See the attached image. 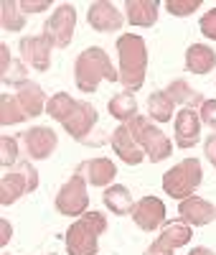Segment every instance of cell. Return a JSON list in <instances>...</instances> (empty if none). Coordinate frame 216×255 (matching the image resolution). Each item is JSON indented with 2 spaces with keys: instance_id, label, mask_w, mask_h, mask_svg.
<instances>
[{
  "instance_id": "4316f807",
  "label": "cell",
  "mask_w": 216,
  "mask_h": 255,
  "mask_svg": "<svg viewBox=\"0 0 216 255\" xmlns=\"http://www.w3.org/2000/svg\"><path fill=\"white\" fill-rule=\"evenodd\" d=\"M23 120H28V115L18 105L15 95H3V97H0V125L8 128V125H18Z\"/></svg>"
},
{
  "instance_id": "d6986e66",
  "label": "cell",
  "mask_w": 216,
  "mask_h": 255,
  "mask_svg": "<svg viewBox=\"0 0 216 255\" xmlns=\"http://www.w3.org/2000/svg\"><path fill=\"white\" fill-rule=\"evenodd\" d=\"M158 0H127L125 3V18L130 26L150 28L158 20Z\"/></svg>"
},
{
  "instance_id": "8fae6325",
  "label": "cell",
  "mask_w": 216,
  "mask_h": 255,
  "mask_svg": "<svg viewBox=\"0 0 216 255\" xmlns=\"http://www.w3.org/2000/svg\"><path fill=\"white\" fill-rule=\"evenodd\" d=\"M51 41L46 36H23L20 38V59L36 72H49L51 67Z\"/></svg>"
},
{
  "instance_id": "7c38bea8",
  "label": "cell",
  "mask_w": 216,
  "mask_h": 255,
  "mask_svg": "<svg viewBox=\"0 0 216 255\" xmlns=\"http://www.w3.org/2000/svg\"><path fill=\"white\" fill-rule=\"evenodd\" d=\"M23 145H26V153L31 161H46L59 145V138L51 128L46 125H36L31 130L23 133Z\"/></svg>"
},
{
  "instance_id": "5bb4252c",
  "label": "cell",
  "mask_w": 216,
  "mask_h": 255,
  "mask_svg": "<svg viewBox=\"0 0 216 255\" xmlns=\"http://www.w3.org/2000/svg\"><path fill=\"white\" fill-rule=\"evenodd\" d=\"M110 145H112V151L117 153V158L127 166H138L143 163L145 158V151L138 145V140L133 138V133H130V128L127 125H117L112 135H110Z\"/></svg>"
},
{
  "instance_id": "9c48e42d",
  "label": "cell",
  "mask_w": 216,
  "mask_h": 255,
  "mask_svg": "<svg viewBox=\"0 0 216 255\" xmlns=\"http://www.w3.org/2000/svg\"><path fill=\"white\" fill-rule=\"evenodd\" d=\"M74 28H76V10H74V5L72 3H61L51 13V18L46 20V26H43V36L51 41V46L67 49L72 44Z\"/></svg>"
},
{
  "instance_id": "f35d334b",
  "label": "cell",
  "mask_w": 216,
  "mask_h": 255,
  "mask_svg": "<svg viewBox=\"0 0 216 255\" xmlns=\"http://www.w3.org/2000/svg\"><path fill=\"white\" fill-rule=\"evenodd\" d=\"M3 255H8V253H3Z\"/></svg>"
},
{
  "instance_id": "5b68a950",
  "label": "cell",
  "mask_w": 216,
  "mask_h": 255,
  "mask_svg": "<svg viewBox=\"0 0 216 255\" xmlns=\"http://www.w3.org/2000/svg\"><path fill=\"white\" fill-rule=\"evenodd\" d=\"M204 181V171H201V161L199 158H183L181 163H176L173 168H168L163 176V191L173 199H188L193 197V191L199 189V184Z\"/></svg>"
},
{
  "instance_id": "ab89813d",
  "label": "cell",
  "mask_w": 216,
  "mask_h": 255,
  "mask_svg": "<svg viewBox=\"0 0 216 255\" xmlns=\"http://www.w3.org/2000/svg\"><path fill=\"white\" fill-rule=\"evenodd\" d=\"M51 255H54V253H51Z\"/></svg>"
},
{
  "instance_id": "83f0119b",
  "label": "cell",
  "mask_w": 216,
  "mask_h": 255,
  "mask_svg": "<svg viewBox=\"0 0 216 255\" xmlns=\"http://www.w3.org/2000/svg\"><path fill=\"white\" fill-rule=\"evenodd\" d=\"M76 102H79V100H74V97L67 95V92H56V95L49 100V105H46V115L54 118V120H59V123H64V120L69 118V113L76 108Z\"/></svg>"
},
{
  "instance_id": "9a60e30c",
  "label": "cell",
  "mask_w": 216,
  "mask_h": 255,
  "mask_svg": "<svg viewBox=\"0 0 216 255\" xmlns=\"http://www.w3.org/2000/svg\"><path fill=\"white\" fill-rule=\"evenodd\" d=\"M86 20H89V26L99 33H110V31H120L125 18L122 13L112 5L107 3V0H99V3H92L89 10H86Z\"/></svg>"
},
{
  "instance_id": "ac0fdd59",
  "label": "cell",
  "mask_w": 216,
  "mask_h": 255,
  "mask_svg": "<svg viewBox=\"0 0 216 255\" xmlns=\"http://www.w3.org/2000/svg\"><path fill=\"white\" fill-rule=\"evenodd\" d=\"M76 174H81L92 186H110L117 176V166L110 158H89L76 166Z\"/></svg>"
},
{
  "instance_id": "ffe728a7",
  "label": "cell",
  "mask_w": 216,
  "mask_h": 255,
  "mask_svg": "<svg viewBox=\"0 0 216 255\" xmlns=\"http://www.w3.org/2000/svg\"><path fill=\"white\" fill-rule=\"evenodd\" d=\"M15 100H18L20 108H23V113L28 115V120L31 118H38L43 110H46V105H49L46 95H43V90L38 87L36 82L18 84V87H15Z\"/></svg>"
},
{
  "instance_id": "836d02e7",
  "label": "cell",
  "mask_w": 216,
  "mask_h": 255,
  "mask_svg": "<svg viewBox=\"0 0 216 255\" xmlns=\"http://www.w3.org/2000/svg\"><path fill=\"white\" fill-rule=\"evenodd\" d=\"M18 8L26 13H41V10H49L51 3L49 0H18Z\"/></svg>"
},
{
  "instance_id": "1f68e13d",
  "label": "cell",
  "mask_w": 216,
  "mask_h": 255,
  "mask_svg": "<svg viewBox=\"0 0 216 255\" xmlns=\"http://www.w3.org/2000/svg\"><path fill=\"white\" fill-rule=\"evenodd\" d=\"M199 115H201V123H204V125H209L211 130L216 133V100H206V102L201 105Z\"/></svg>"
},
{
  "instance_id": "4fadbf2b",
  "label": "cell",
  "mask_w": 216,
  "mask_h": 255,
  "mask_svg": "<svg viewBox=\"0 0 216 255\" xmlns=\"http://www.w3.org/2000/svg\"><path fill=\"white\" fill-rule=\"evenodd\" d=\"M130 217H133V222L140 230L153 232L160 225H165V204L158 197H143L140 202H135L133 212H130Z\"/></svg>"
},
{
  "instance_id": "44dd1931",
  "label": "cell",
  "mask_w": 216,
  "mask_h": 255,
  "mask_svg": "<svg viewBox=\"0 0 216 255\" xmlns=\"http://www.w3.org/2000/svg\"><path fill=\"white\" fill-rule=\"evenodd\" d=\"M216 67V51L204 44H191L186 51V69L191 74H209Z\"/></svg>"
},
{
  "instance_id": "f546056e",
  "label": "cell",
  "mask_w": 216,
  "mask_h": 255,
  "mask_svg": "<svg viewBox=\"0 0 216 255\" xmlns=\"http://www.w3.org/2000/svg\"><path fill=\"white\" fill-rule=\"evenodd\" d=\"M18 161V140L3 135L0 138V163L3 166H13Z\"/></svg>"
},
{
  "instance_id": "484cf974",
  "label": "cell",
  "mask_w": 216,
  "mask_h": 255,
  "mask_svg": "<svg viewBox=\"0 0 216 255\" xmlns=\"http://www.w3.org/2000/svg\"><path fill=\"white\" fill-rule=\"evenodd\" d=\"M0 26H3V31H10V33L26 28V15L18 8V3H13V0L0 3Z\"/></svg>"
},
{
  "instance_id": "e575fe53",
  "label": "cell",
  "mask_w": 216,
  "mask_h": 255,
  "mask_svg": "<svg viewBox=\"0 0 216 255\" xmlns=\"http://www.w3.org/2000/svg\"><path fill=\"white\" fill-rule=\"evenodd\" d=\"M204 151H206V158L211 161V166L216 168V133H211L204 143Z\"/></svg>"
},
{
  "instance_id": "52a82bcc",
  "label": "cell",
  "mask_w": 216,
  "mask_h": 255,
  "mask_svg": "<svg viewBox=\"0 0 216 255\" xmlns=\"http://www.w3.org/2000/svg\"><path fill=\"white\" fill-rule=\"evenodd\" d=\"M36 186H38V171L28 161H20L0 179V204L3 207L13 204L15 199H20L23 194L33 191Z\"/></svg>"
},
{
  "instance_id": "6da1fadb",
  "label": "cell",
  "mask_w": 216,
  "mask_h": 255,
  "mask_svg": "<svg viewBox=\"0 0 216 255\" xmlns=\"http://www.w3.org/2000/svg\"><path fill=\"white\" fill-rule=\"evenodd\" d=\"M117 56H120V82L125 92H138L147 72V46L143 36L122 33L117 38Z\"/></svg>"
},
{
  "instance_id": "7402d4cb",
  "label": "cell",
  "mask_w": 216,
  "mask_h": 255,
  "mask_svg": "<svg viewBox=\"0 0 216 255\" xmlns=\"http://www.w3.org/2000/svg\"><path fill=\"white\" fill-rule=\"evenodd\" d=\"M104 207L112 212V215H130L135 207L133 202V194H130V189L122 186V184H112V186H107L104 189Z\"/></svg>"
},
{
  "instance_id": "d6a6232c",
  "label": "cell",
  "mask_w": 216,
  "mask_h": 255,
  "mask_svg": "<svg viewBox=\"0 0 216 255\" xmlns=\"http://www.w3.org/2000/svg\"><path fill=\"white\" fill-rule=\"evenodd\" d=\"M201 33L211 41H216V8L206 10L204 18H201Z\"/></svg>"
},
{
  "instance_id": "d4e9b609",
  "label": "cell",
  "mask_w": 216,
  "mask_h": 255,
  "mask_svg": "<svg viewBox=\"0 0 216 255\" xmlns=\"http://www.w3.org/2000/svg\"><path fill=\"white\" fill-rule=\"evenodd\" d=\"M173 100L165 95V90H158L147 97V118L153 123H168L173 118Z\"/></svg>"
},
{
  "instance_id": "603a6c76",
  "label": "cell",
  "mask_w": 216,
  "mask_h": 255,
  "mask_svg": "<svg viewBox=\"0 0 216 255\" xmlns=\"http://www.w3.org/2000/svg\"><path fill=\"white\" fill-rule=\"evenodd\" d=\"M165 95L173 100V105H183V108H191V110L196 108V105H204L206 102L204 95L193 90L186 79H173L168 87H165Z\"/></svg>"
},
{
  "instance_id": "2e32d148",
  "label": "cell",
  "mask_w": 216,
  "mask_h": 255,
  "mask_svg": "<svg viewBox=\"0 0 216 255\" xmlns=\"http://www.w3.org/2000/svg\"><path fill=\"white\" fill-rule=\"evenodd\" d=\"M178 220L193 227H204L216 220V204L201 199V197H188L178 204Z\"/></svg>"
},
{
  "instance_id": "e0dca14e",
  "label": "cell",
  "mask_w": 216,
  "mask_h": 255,
  "mask_svg": "<svg viewBox=\"0 0 216 255\" xmlns=\"http://www.w3.org/2000/svg\"><path fill=\"white\" fill-rule=\"evenodd\" d=\"M201 138V115L191 108H183L176 115V143L181 148H193Z\"/></svg>"
},
{
  "instance_id": "d590c367",
  "label": "cell",
  "mask_w": 216,
  "mask_h": 255,
  "mask_svg": "<svg viewBox=\"0 0 216 255\" xmlns=\"http://www.w3.org/2000/svg\"><path fill=\"white\" fill-rule=\"evenodd\" d=\"M10 64H13V59H10V49H8V44H0V74H5Z\"/></svg>"
},
{
  "instance_id": "cb8c5ba5",
  "label": "cell",
  "mask_w": 216,
  "mask_h": 255,
  "mask_svg": "<svg viewBox=\"0 0 216 255\" xmlns=\"http://www.w3.org/2000/svg\"><path fill=\"white\" fill-rule=\"evenodd\" d=\"M107 113H110L115 120H120V125L138 118V100H135V95L133 92H117L110 102H107Z\"/></svg>"
},
{
  "instance_id": "8992f818",
  "label": "cell",
  "mask_w": 216,
  "mask_h": 255,
  "mask_svg": "<svg viewBox=\"0 0 216 255\" xmlns=\"http://www.w3.org/2000/svg\"><path fill=\"white\" fill-rule=\"evenodd\" d=\"M61 125L67 128V133L74 140H79L84 145H104L107 140H110L107 135H102V138L92 135L94 128H97V108L89 105V102H76V108L69 113V118Z\"/></svg>"
},
{
  "instance_id": "8d00e7d4",
  "label": "cell",
  "mask_w": 216,
  "mask_h": 255,
  "mask_svg": "<svg viewBox=\"0 0 216 255\" xmlns=\"http://www.w3.org/2000/svg\"><path fill=\"white\" fill-rule=\"evenodd\" d=\"M10 238H13L10 222H8V220H0V248H5V245L10 243Z\"/></svg>"
},
{
  "instance_id": "3957f363",
  "label": "cell",
  "mask_w": 216,
  "mask_h": 255,
  "mask_svg": "<svg viewBox=\"0 0 216 255\" xmlns=\"http://www.w3.org/2000/svg\"><path fill=\"white\" fill-rule=\"evenodd\" d=\"M107 230V217L102 212H84L67 230V253L69 255H97L99 235Z\"/></svg>"
},
{
  "instance_id": "74e56055",
  "label": "cell",
  "mask_w": 216,
  "mask_h": 255,
  "mask_svg": "<svg viewBox=\"0 0 216 255\" xmlns=\"http://www.w3.org/2000/svg\"><path fill=\"white\" fill-rule=\"evenodd\" d=\"M188 255H216L214 250H209V248H193Z\"/></svg>"
},
{
  "instance_id": "ba28073f",
  "label": "cell",
  "mask_w": 216,
  "mask_h": 255,
  "mask_svg": "<svg viewBox=\"0 0 216 255\" xmlns=\"http://www.w3.org/2000/svg\"><path fill=\"white\" fill-rule=\"evenodd\" d=\"M59 215H67V217H81L86 207H89V194H86V179L81 174H72V179L64 184L56 191V199H54Z\"/></svg>"
},
{
  "instance_id": "30bf717a",
  "label": "cell",
  "mask_w": 216,
  "mask_h": 255,
  "mask_svg": "<svg viewBox=\"0 0 216 255\" xmlns=\"http://www.w3.org/2000/svg\"><path fill=\"white\" fill-rule=\"evenodd\" d=\"M193 238L191 232V225H186L183 220H173V222H165L160 235L155 238V243L150 245L143 255H173L176 253V248L181 245H188Z\"/></svg>"
},
{
  "instance_id": "277c9868",
  "label": "cell",
  "mask_w": 216,
  "mask_h": 255,
  "mask_svg": "<svg viewBox=\"0 0 216 255\" xmlns=\"http://www.w3.org/2000/svg\"><path fill=\"white\" fill-rule=\"evenodd\" d=\"M125 125L130 128V133H133V138L138 140V145L145 151L147 161L160 163V161H165L173 153V143L168 140V135L150 118L138 115V118H133V120L125 123Z\"/></svg>"
},
{
  "instance_id": "f1b7e54d",
  "label": "cell",
  "mask_w": 216,
  "mask_h": 255,
  "mask_svg": "<svg viewBox=\"0 0 216 255\" xmlns=\"http://www.w3.org/2000/svg\"><path fill=\"white\" fill-rule=\"evenodd\" d=\"M0 79H3V84H23V82H28V69H26V64L20 61V59H15L10 67H8V72L5 74H0Z\"/></svg>"
},
{
  "instance_id": "4dcf8cb0",
  "label": "cell",
  "mask_w": 216,
  "mask_h": 255,
  "mask_svg": "<svg viewBox=\"0 0 216 255\" xmlns=\"http://www.w3.org/2000/svg\"><path fill=\"white\" fill-rule=\"evenodd\" d=\"M199 8H201V0H168L165 3V10L170 15H191Z\"/></svg>"
},
{
  "instance_id": "7a4b0ae2",
  "label": "cell",
  "mask_w": 216,
  "mask_h": 255,
  "mask_svg": "<svg viewBox=\"0 0 216 255\" xmlns=\"http://www.w3.org/2000/svg\"><path fill=\"white\" fill-rule=\"evenodd\" d=\"M120 82V69L112 67L110 56L99 46L84 49L74 61V82L81 92H97L99 82Z\"/></svg>"
}]
</instances>
